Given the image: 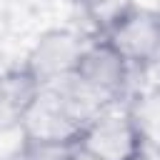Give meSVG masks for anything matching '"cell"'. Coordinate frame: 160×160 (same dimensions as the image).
Returning <instances> with one entry per match:
<instances>
[{"label": "cell", "instance_id": "6da1fadb", "mask_svg": "<svg viewBox=\"0 0 160 160\" xmlns=\"http://www.w3.org/2000/svg\"><path fill=\"white\" fill-rule=\"evenodd\" d=\"M75 145L85 160H145L148 155L128 110H120L118 105H110L90 118Z\"/></svg>", "mask_w": 160, "mask_h": 160}, {"label": "cell", "instance_id": "7a4b0ae2", "mask_svg": "<svg viewBox=\"0 0 160 160\" xmlns=\"http://www.w3.org/2000/svg\"><path fill=\"white\" fill-rule=\"evenodd\" d=\"M100 38L130 65V70H148L160 55V12L135 5L100 32Z\"/></svg>", "mask_w": 160, "mask_h": 160}, {"label": "cell", "instance_id": "3957f363", "mask_svg": "<svg viewBox=\"0 0 160 160\" xmlns=\"http://www.w3.org/2000/svg\"><path fill=\"white\" fill-rule=\"evenodd\" d=\"M130 72H132L130 65L100 35H95L92 40L85 42L72 78L80 85H85L100 102L118 105L125 98V90H128V82H130Z\"/></svg>", "mask_w": 160, "mask_h": 160}, {"label": "cell", "instance_id": "277c9868", "mask_svg": "<svg viewBox=\"0 0 160 160\" xmlns=\"http://www.w3.org/2000/svg\"><path fill=\"white\" fill-rule=\"evenodd\" d=\"M85 42L88 40L82 35H78L68 28H52V30H45L32 42V48L28 50L22 62L42 88L58 85L68 78H72Z\"/></svg>", "mask_w": 160, "mask_h": 160}, {"label": "cell", "instance_id": "5b68a950", "mask_svg": "<svg viewBox=\"0 0 160 160\" xmlns=\"http://www.w3.org/2000/svg\"><path fill=\"white\" fill-rule=\"evenodd\" d=\"M42 85L25 68V62H8L0 70V132L18 130Z\"/></svg>", "mask_w": 160, "mask_h": 160}, {"label": "cell", "instance_id": "8992f818", "mask_svg": "<svg viewBox=\"0 0 160 160\" xmlns=\"http://www.w3.org/2000/svg\"><path fill=\"white\" fill-rule=\"evenodd\" d=\"M145 150L160 152V85H150L132 95L125 105Z\"/></svg>", "mask_w": 160, "mask_h": 160}, {"label": "cell", "instance_id": "52a82bcc", "mask_svg": "<svg viewBox=\"0 0 160 160\" xmlns=\"http://www.w3.org/2000/svg\"><path fill=\"white\" fill-rule=\"evenodd\" d=\"M82 15L90 20L95 32H105L112 22H118L122 15H128L138 2L135 0H78Z\"/></svg>", "mask_w": 160, "mask_h": 160}, {"label": "cell", "instance_id": "ba28073f", "mask_svg": "<svg viewBox=\"0 0 160 160\" xmlns=\"http://www.w3.org/2000/svg\"><path fill=\"white\" fill-rule=\"evenodd\" d=\"M25 160H80L75 142H20Z\"/></svg>", "mask_w": 160, "mask_h": 160}, {"label": "cell", "instance_id": "9c48e42d", "mask_svg": "<svg viewBox=\"0 0 160 160\" xmlns=\"http://www.w3.org/2000/svg\"><path fill=\"white\" fill-rule=\"evenodd\" d=\"M148 70H152V72H155V82H152V85H160V55L155 58V62H152Z\"/></svg>", "mask_w": 160, "mask_h": 160}, {"label": "cell", "instance_id": "30bf717a", "mask_svg": "<svg viewBox=\"0 0 160 160\" xmlns=\"http://www.w3.org/2000/svg\"><path fill=\"white\" fill-rule=\"evenodd\" d=\"M80 160H85V158H80Z\"/></svg>", "mask_w": 160, "mask_h": 160}]
</instances>
